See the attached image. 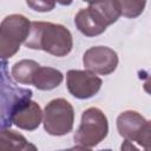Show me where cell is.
Listing matches in <instances>:
<instances>
[{
  "label": "cell",
  "mask_w": 151,
  "mask_h": 151,
  "mask_svg": "<svg viewBox=\"0 0 151 151\" xmlns=\"http://www.w3.org/2000/svg\"><path fill=\"white\" fill-rule=\"evenodd\" d=\"M24 45L41 50L54 57H65L73 48V38L67 27L46 21H31L29 33Z\"/></svg>",
  "instance_id": "1"
},
{
  "label": "cell",
  "mask_w": 151,
  "mask_h": 151,
  "mask_svg": "<svg viewBox=\"0 0 151 151\" xmlns=\"http://www.w3.org/2000/svg\"><path fill=\"white\" fill-rule=\"evenodd\" d=\"M109 133V122L106 114L98 107H88L81 113L80 125L73 139L81 149H92L101 143Z\"/></svg>",
  "instance_id": "2"
},
{
  "label": "cell",
  "mask_w": 151,
  "mask_h": 151,
  "mask_svg": "<svg viewBox=\"0 0 151 151\" xmlns=\"http://www.w3.org/2000/svg\"><path fill=\"white\" fill-rule=\"evenodd\" d=\"M74 109L64 98L52 99L42 111V124L45 131L51 136H65L73 129Z\"/></svg>",
  "instance_id": "3"
},
{
  "label": "cell",
  "mask_w": 151,
  "mask_h": 151,
  "mask_svg": "<svg viewBox=\"0 0 151 151\" xmlns=\"http://www.w3.org/2000/svg\"><path fill=\"white\" fill-rule=\"evenodd\" d=\"M117 130L129 143H137L145 150H150L151 124L144 116L133 110L122 112L117 118Z\"/></svg>",
  "instance_id": "4"
},
{
  "label": "cell",
  "mask_w": 151,
  "mask_h": 151,
  "mask_svg": "<svg viewBox=\"0 0 151 151\" xmlns=\"http://www.w3.org/2000/svg\"><path fill=\"white\" fill-rule=\"evenodd\" d=\"M103 80L88 70H70L66 73L68 92L77 99H88L101 88Z\"/></svg>",
  "instance_id": "5"
},
{
  "label": "cell",
  "mask_w": 151,
  "mask_h": 151,
  "mask_svg": "<svg viewBox=\"0 0 151 151\" xmlns=\"http://www.w3.org/2000/svg\"><path fill=\"white\" fill-rule=\"evenodd\" d=\"M118 54L107 46H93L85 51L83 55V65L96 74L107 76L116 71L118 66Z\"/></svg>",
  "instance_id": "6"
},
{
  "label": "cell",
  "mask_w": 151,
  "mask_h": 151,
  "mask_svg": "<svg viewBox=\"0 0 151 151\" xmlns=\"http://www.w3.org/2000/svg\"><path fill=\"white\" fill-rule=\"evenodd\" d=\"M42 120V111L38 103L24 99L18 103L12 112V122L15 126L26 131H34Z\"/></svg>",
  "instance_id": "7"
},
{
  "label": "cell",
  "mask_w": 151,
  "mask_h": 151,
  "mask_svg": "<svg viewBox=\"0 0 151 151\" xmlns=\"http://www.w3.org/2000/svg\"><path fill=\"white\" fill-rule=\"evenodd\" d=\"M29 28L31 21L22 14H9L0 22V33L19 47L26 40Z\"/></svg>",
  "instance_id": "8"
},
{
  "label": "cell",
  "mask_w": 151,
  "mask_h": 151,
  "mask_svg": "<svg viewBox=\"0 0 151 151\" xmlns=\"http://www.w3.org/2000/svg\"><path fill=\"white\" fill-rule=\"evenodd\" d=\"M74 25L85 37H97L107 28L106 24L90 7L80 8L74 17Z\"/></svg>",
  "instance_id": "9"
},
{
  "label": "cell",
  "mask_w": 151,
  "mask_h": 151,
  "mask_svg": "<svg viewBox=\"0 0 151 151\" xmlns=\"http://www.w3.org/2000/svg\"><path fill=\"white\" fill-rule=\"evenodd\" d=\"M63 80L64 74L59 70L39 65L33 74L32 85H34V87L40 91H50L58 87L63 83Z\"/></svg>",
  "instance_id": "10"
},
{
  "label": "cell",
  "mask_w": 151,
  "mask_h": 151,
  "mask_svg": "<svg viewBox=\"0 0 151 151\" xmlns=\"http://www.w3.org/2000/svg\"><path fill=\"white\" fill-rule=\"evenodd\" d=\"M88 7L98 14L106 26L114 24L122 17L120 7L117 0H92L88 2Z\"/></svg>",
  "instance_id": "11"
},
{
  "label": "cell",
  "mask_w": 151,
  "mask_h": 151,
  "mask_svg": "<svg viewBox=\"0 0 151 151\" xmlns=\"http://www.w3.org/2000/svg\"><path fill=\"white\" fill-rule=\"evenodd\" d=\"M39 64L31 59H22L17 61L11 70V74L13 79L22 85H32V78L38 68Z\"/></svg>",
  "instance_id": "12"
},
{
  "label": "cell",
  "mask_w": 151,
  "mask_h": 151,
  "mask_svg": "<svg viewBox=\"0 0 151 151\" xmlns=\"http://www.w3.org/2000/svg\"><path fill=\"white\" fill-rule=\"evenodd\" d=\"M35 150L37 147L27 142V139L13 131V130H2L0 131V150Z\"/></svg>",
  "instance_id": "13"
},
{
  "label": "cell",
  "mask_w": 151,
  "mask_h": 151,
  "mask_svg": "<svg viewBox=\"0 0 151 151\" xmlns=\"http://www.w3.org/2000/svg\"><path fill=\"white\" fill-rule=\"evenodd\" d=\"M117 2L120 7L122 15L129 19L139 17L146 5V0H117Z\"/></svg>",
  "instance_id": "14"
},
{
  "label": "cell",
  "mask_w": 151,
  "mask_h": 151,
  "mask_svg": "<svg viewBox=\"0 0 151 151\" xmlns=\"http://www.w3.org/2000/svg\"><path fill=\"white\" fill-rule=\"evenodd\" d=\"M55 4V0H26V5L31 9L40 13L51 12L52 9H54Z\"/></svg>",
  "instance_id": "15"
},
{
  "label": "cell",
  "mask_w": 151,
  "mask_h": 151,
  "mask_svg": "<svg viewBox=\"0 0 151 151\" xmlns=\"http://www.w3.org/2000/svg\"><path fill=\"white\" fill-rule=\"evenodd\" d=\"M19 46L12 44L9 40H7L1 33H0V59H8L12 58L18 51Z\"/></svg>",
  "instance_id": "16"
},
{
  "label": "cell",
  "mask_w": 151,
  "mask_h": 151,
  "mask_svg": "<svg viewBox=\"0 0 151 151\" xmlns=\"http://www.w3.org/2000/svg\"><path fill=\"white\" fill-rule=\"evenodd\" d=\"M55 2H58L61 6H70L73 2V0H55Z\"/></svg>",
  "instance_id": "17"
},
{
  "label": "cell",
  "mask_w": 151,
  "mask_h": 151,
  "mask_svg": "<svg viewBox=\"0 0 151 151\" xmlns=\"http://www.w3.org/2000/svg\"><path fill=\"white\" fill-rule=\"evenodd\" d=\"M83 1H85V2H91L92 0H83Z\"/></svg>",
  "instance_id": "18"
}]
</instances>
